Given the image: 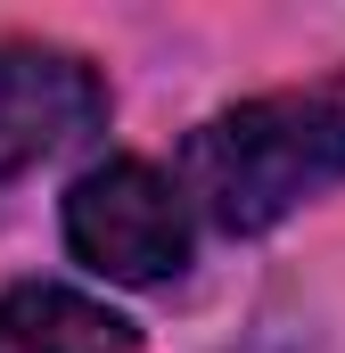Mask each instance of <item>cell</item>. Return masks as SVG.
I'll return each mask as SVG.
<instances>
[{
	"label": "cell",
	"mask_w": 345,
	"mask_h": 353,
	"mask_svg": "<svg viewBox=\"0 0 345 353\" xmlns=\"http://www.w3.org/2000/svg\"><path fill=\"white\" fill-rule=\"evenodd\" d=\"M337 181H345V74L239 99V107L206 115L181 148V189L230 239L288 222L304 197H321Z\"/></svg>",
	"instance_id": "cell-1"
},
{
	"label": "cell",
	"mask_w": 345,
	"mask_h": 353,
	"mask_svg": "<svg viewBox=\"0 0 345 353\" xmlns=\"http://www.w3.org/2000/svg\"><path fill=\"white\" fill-rule=\"evenodd\" d=\"M0 353H140V329L83 288L25 279L0 296Z\"/></svg>",
	"instance_id": "cell-4"
},
{
	"label": "cell",
	"mask_w": 345,
	"mask_h": 353,
	"mask_svg": "<svg viewBox=\"0 0 345 353\" xmlns=\"http://www.w3.org/2000/svg\"><path fill=\"white\" fill-rule=\"evenodd\" d=\"M66 247L115 288H165L189 263V189L148 157H107L66 189Z\"/></svg>",
	"instance_id": "cell-2"
},
{
	"label": "cell",
	"mask_w": 345,
	"mask_h": 353,
	"mask_svg": "<svg viewBox=\"0 0 345 353\" xmlns=\"http://www.w3.org/2000/svg\"><path fill=\"white\" fill-rule=\"evenodd\" d=\"M99 123H107V83L75 50L0 33V181H17L41 157L90 140Z\"/></svg>",
	"instance_id": "cell-3"
}]
</instances>
